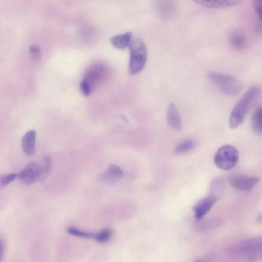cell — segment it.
I'll list each match as a JSON object with an SVG mask.
<instances>
[{
    "instance_id": "cell-17",
    "label": "cell",
    "mask_w": 262,
    "mask_h": 262,
    "mask_svg": "<svg viewBox=\"0 0 262 262\" xmlns=\"http://www.w3.org/2000/svg\"><path fill=\"white\" fill-rule=\"evenodd\" d=\"M252 126L255 133L262 136V107L257 109L253 113Z\"/></svg>"
},
{
    "instance_id": "cell-12",
    "label": "cell",
    "mask_w": 262,
    "mask_h": 262,
    "mask_svg": "<svg viewBox=\"0 0 262 262\" xmlns=\"http://www.w3.org/2000/svg\"><path fill=\"white\" fill-rule=\"evenodd\" d=\"M167 119L169 125L174 130L180 131L182 128L181 116L176 105L171 103L168 108Z\"/></svg>"
},
{
    "instance_id": "cell-4",
    "label": "cell",
    "mask_w": 262,
    "mask_h": 262,
    "mask_svg": "<svg viewBox=\"0 0 262 262\" xmlns=\"http://www.w3.org/2000/svg\"><path fill=\"white\" fill-rule=\"evenodd\" d=\"M239 159L238 150L231 145H224L217 152L214 158L216 166L221 170L228 171L237 165Z\"/></svg>"
},
{
    "instance_id": "cell-20",
    "label": "cell",
    "mask_w": 262,
    "mask_h": 262,
    "mask_svg": "<svg viewBox=\"0 0 262 262\" xmlns=\"http://www.w3.org/2000/svg\"><path fill=\"white\" fill-rule=\"evenodd\" d=\"M67 232L71 235L82 238H94L95 237V234L81 230L79 229L72 227H70L67 228Z\"/></svg>"
},
{
    "instance_id": "cell-14",
    "label": "cell",
    "mask_w": 262,
    "mask_h": 262,
    "mask_svg": "<svg viewBox=\"0 0 262 262\" xmlns=\"http://www.w3.org/2000/svg\"><path fill=\"white\" fill-rule=\"evenodd\" d=\"M235 0H198L195 3L208 8H224L232 7L238 4Z\"/></svg>"
},
{
    "instance_id": "cell-1",
    "label": "cell",
    "mask_w": 262,
    "mask_h": 262,
    "mask_svg": "<svg viewBox=\"0 0 262 262\" xmlns=\"http://www.w3.org/2000/svg\"><path fill=\"white\" fill-rule=\"evenodd\" d=\"M257 86L249 88L243 95L233 108L229 120L231 128H235L244 122L247 112L259 93Z\"/></svg>"
},
{
    "instance_id": "cell-22",
    "label": "cell",
    "mask_w": 262,
    "mask_h": 262,
    "mask_svg": "<svg viewBox=\"0 0 262 262\" xmlns=\"http://www.w3.org/2000/svg\"><path fill=\"white\" fill-rule=\"evenodd\" d=\"M80 88L83 95L86 96L89 95L93 89L90 84L84 79L81 82Z\"/></svg>"
},
{
    "instance_id": "cell-23",
    "label": "cell",
    "mask_w": 262,
    "mask_h": 262,
    "mask_svg": "<svg viewBox=\"0 0 262 262\" xmlns=\"http://www.w3.org/2000/svg\"><path fill=\"white\" fill-rule=\"evenodd\" d=\"M51 165V159L49 155H46L43 160V164L41 166L42 175H46L48 173L50 170Z\"/></svg>"
},
{
    "instance_id": "cell-2",
    "label": "cell",
    "mask_w": 262,
    "mask_h": 262,
    "mask_svg": "<svg viewBox=\"0 0 262 262\" xmlns=\"http://www.w3.org/2000/svg\"><path fill=\"white\" fill-rule=\"evenodd\" d=\"M130 56L128 73L131 75L140 73L144 68L148 57V51L145 42L141 39H135L129 46Z\"/></svg>"
},
{
    "instance_id": "cell-7",
    "label": "cell",
    "mask_w": 262,
    "mask_h": 262,
    "mask_svg": "<svg viewBox=\"0 0 262 262\" xmlns=\"http://www.w3.org/2000/svg\"><path fill=\"white\" fill-rule=\"evenodd\" d=\"M42 175L41 166L35 163L28 164L19 175L20 180L27 185L35 183Z\"/></svg>"
},
{
    "instance_id": "cell-24",
    "label": "cell",
    "mask_w": 262,
    "mask_h": 262,
    "mask_svg": "<svg viewBox=\"0 0 262 262\" xmlns=\"http://www.w3.org/2000/svg\"><path fill=\"white\" fill-rule=\"evenodd\" d=\"M253 6L260 19L262 21V0H254Z\"/></svg>"
},
{
    "instance_id": "cell-6",
    "label": "cell",
    "mask_w": 262,
    "mask_h": 262,
    "mask_svg": "<svg viewBox=\"0 0 262 262\" xmlns=\"http://www.w3.org/2000/svg\"><path fill=\"white\" fill-rule=\"evenodd\" d=\"M109 75V69L101 64H96L91 66L86 71L84 80L87 81L93 89L103 82Z\"/></svg>"
},
{
    "instance_id": "cell-18",
    "label": "cell",
    "mask_w": 262,
    "mask_h": 262,
    "mask_svg": "<svg viewBox=\"0 0 262 262\" xmlns=\"http://www.w3.org/2000/svg\"><path fill=\"white\" fill-rule=\"evenodd\" d=\"M195 147V143L192 140H187L175 149V152L178 154H185L192 151Z\"/></svg>"
},
{
    "instance_id": "cell-3",
    "label": "cell",
    "mask_w": 262,
    "mask_h": 262,
    "mask_svg": "<svg viewBox=\"0 0 262 262\" xmlns=\"http://www.w3.org/2000/svg\"><path fill=\"white\" fill-rule=\"evenodd\" d=\"M208 76L219 91L225 95L235 96L242 89V82L232 75L212 72L209 73Z\"/></svg>"
},
{
    "instance_id": "cell-9",
    "label": "cell",
    "mask_w": 262,
    "mask_h": 262,
    "mask_svg": "<svg viewBox=\"0 0 262 262\" xmlns=\"http://www.w3.org/2000/svg\"><path fill=\"white\" fill-rule=\"evenodd\" d=\"M220 197L212 195L200 200L196 203L193 210L195 217L198 220L201 219L213 208Z\"/></svg>"
},
{
    "instance_id": "cell-5",
    "label": "cell",
    "mask_w": 262,
    "mask_h": 262,
    "mask_svg": "<svg viewBox=\"0 0 262 262\" xmlns=\"http://www.w3.org/2000/svg\"><path fill=\"white\" fill-rule=\"evenodd\" d=\"M238 251L247 256L250 261H254L262 256V237L242 242L239 246Z\"/></svg>"
},
{
    "instance_id": "cell-25",
    "label": "cell",
    "mask_w": 262,
    "mask_h": 262,
    "mask_svg": "<svg viewBox=\"0 0 262 262\" xmlns=\"http://www.w3.org/2000/svg\"><path fill=\"white\" fill-rule=\"evenodd\" d=\"M30 52L34 58H39L41 55L40 48L36 45H33L30 48Z\"/></svg>"
},
{
    "instance_id": "cell-13",
    "label": "cell",
    "mask_w": 262,
    "mask_h": 262,
    "mask_svg": "<svg viewBox=\"0 0 262 262\" xmlns=\"http://www.w3.org/2000/svg\"><path fill=\"white\" fill-rule=\"evenodd\" d=\"M36 132L34 129L28 131L22 140V147L25 154L29 156L33 155L35 152Z\"/></svg>"
},
{
    "instance_id": "cell-11",
    "label": "cell",
    "mask_w": 262,
    "mask_h": 262,
    "mask_svg": "<svg viewBox=\"0 0 262 262\" xmlns=\"http://www.w3.org/2000/svg\"><path fill=\"white\" fill-rule=\"evenodd\" d=\"M123 176L124 173L120 167L115 165H111L99 175L98 180L102 184L113 185L117 183Z\"/></svg>"
},
{
    "instance_id": "cell-26",
    "label": "cell",
    "mask_w": 262,
    "mask_h": 262,
    "mask_svg": "<svg viewBox=\"0 0 262 262\" xmlns=\"http://www.w3.org/2000/svg\"><path fill=\"white\" fill-rule=\"evenodd\" d=\"M5 251V244L4 241L2 240L0 243V257H3Z\"/></svg>"
},
{
    "instance_id": "cell-8",
    "label": "cell",
    "mask_w": 262,
    "mask_h": 262,
    "mask_svg": "<svg viewBox=\"0 0 262 262\" xmlns=\"http://www.w3.org/2000/svg\"><path fill=\"white\" fill-rule=\"evenodd\" d=\"M259 181V178L245 175H234L229 178V183L234 189L241 191L251 190Z\"/></svg>"
},
{
    "instance_id": "cell-21",
    "label": "cell",
    "mask_w": 262,
    "mask_h": 262,
    "mask_svg": "<svg viewBox=\"0 0 262 262\" xmlns=\"http://www.w3.org/2000/svg\"><path fill=\"white\" fill-rule=\"evenodd\" d=\"M16 173H11L4 175L0 178V186L2 188L5 187L13 182L17 177Z\"/></svg>"
},
{
    "instance_id": "cell-15",
    "label": "cell",
    "mask_w": 262,
    "mask_h": 262,
    "mask_svg": "<svg viewBox=\"0 0 262 262\" xmlns=\"http://www.w3.org/2000/svg\"><path fill=\"white\" fill-rule=\"evenodd\" d=\"M133 39V33L128 32L113 36L110 39L112 45L118 49H124L129 47Z\"/></svg>"
},
{
    "instance_id": "cell-27",
    "label": "cell",
    "mask_w": 262,
    "mask_h": 262,
    "mask_svg": "<svg viewBox=\"0 0 262 262\" xmlns=\"http://www.w3.org/2000/svg\"><path fill=\"white\" fill-rule=\"evenodd\" d=\"M196 262H200V261H196Z\"/></svg>"
},
{
    "instance_id": "cell-16",
    "label": "cell",
    "mask_w": 262,
    "mask_h": 262,
    "mask_svg": "<svg viewBox=\"0 0 262 262\" xmlns=\"http://www.w3.org/2000/svg\"><path fill=\"white\" fill-rule=\"evenodd\" d=\"M231 45L235 49H242L246 45V40L244 35L238 32L232 33L229 38Z\"/></svg>"
},
{
    "instance_id": "cell-19",
    "label": "cell",
    "mask_w": 262,
    "mask_h": 262,
    "mask_svg": "<svg viewBox=\"0 0 262 262\" xmlns=\"http://www.w3.org/2000/svg\"><path fill=\"white\" fill-rule=\"evenodd\" d=\"M113 234L111 229L106 228L98 233L95 234V240L100 243H106L110 241Z\"/></svg>"
},
{
    "instance_id": "cell-10",
    "label": "cell",
    "mask_w": 262,
    "mask_h": 262,
    "mask_svg": "<svg viewBox=\"0 0 262 262\" xmlns=\"http://www.w3.org/2000/svg\"><path fill=\"white\" fill-rule=\"evenodd\" d=\"M156 9L160 17L164 21L172 20L177 13V7L172 1L157 2Z\"/></svg>"
}]
</instances>
